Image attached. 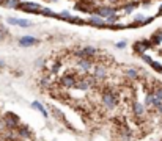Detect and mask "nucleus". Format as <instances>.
<instances>
[{
    "mask_svg": "<svg viewBox=\"0 0 162 141\" xmlns=\"http://www.w3.org/2000/svg\"><path fill=\"white\" fill-rule=\"evenodd\" d=\"M38 42L40 41L33 36H22L19 39V45H22V47H32V45H36Z\"/></svg>",
    "mask_w": 162,
    "mask_h": 141,
    "instance_id": "11",
    "label": "nucleus"
},
{
    "mask_svg": "<svg viewBox=\"0 0 162 141\" xmlns=\"http://www.w3.org/2000/svg\"><path fill=\"white\" fill-rule=\"evenodd\" d=\"M17 25H21V27H30L33 24L30 21H25V19H17Z\"/></svg>",
    "mask_w": 162,
    "mask_h": 141,
    "instance_id": "18",
    "label": "nucleus"
},
{
    "mask_svg": "<svg viewBox=\"0 0 162 141\" xmlns=\"http://www.w3.org/2000/svg\"><path fill=\"white\" fill-rule=\"evenodd\" d=\"M5 119V124H6V129H17L19 127V118L16 115H11V113H8V115L3 118Z\"/></svg>",
    "mask_w": 162,
    "mask_h": 141,
    "instance_id": "8",
    "label": "nucleus"
},
{
    "mask_svg": "<svg viewBox=\"0 0 162 141\" xmlns=\"http://www.w3.org/2000/svg\"><path fill=\"white\" fill-rule=\"evenodd\" d=\"M76 83H77V77H76L73 72H68V74H65L60 79V85H61L63 88H66V89L76 88Z\"/></svg>",
    "mask_w": 162,
    "mask_h": 141,
    "instance_id": "4",
    "label": "nucleus"
},
{
    "mask_svg": "<svg viewBox=\"0 0 162 141\" xmlns=\"http://www.w3.org/2000/svg\"><path fill=\"white\" fill-rule=\"evenodd\" d=\"M150 47H153L150 41H137L136 44H134V50H136L139 55H143V53H146V50L150 49Z\"/></svg>",
    "mask_w": 162,
    "mask_h": 141,
    "instance_id": "10",
    "label": "nucleus"
},
{
    "mask_svg": "<svg viewBox=\"0 0 162 141\" xmlns=\"http://www.w3.org/2000/svg\"><path fill=\"white\" fill-rule=\"evenodd\" d=\"M6 3V0H0V5H5Z\"/></svg>",
    "mask_w": 162,
    "mask_h": 141,
    "instance_id": "26",
    "label": "nucleus"
},
{
    "mask_svg": "<svg viewBox=\"0 0 162 141\" xmlns=\"http://www.w3.org/2000/svg\"><path fill=\"white\" fill-rule=\"evenodd\" d=\"M88 22L91 25H95V27H102V25H105V19L101 17L99 14H91L88 17Z\"/></svg>",
    "mask_w": 162,
    "mask_h": 141,
    "instance_id": "12",
    "label": "nucleus"
},
{
    "mask_svg": "<svg viewBox=\"0 0 162 141\" xmlns=\"http://www.w3.org/2000/svg\"><path fill=\"white\" fill-rule=\"evenodd\" d=\"M109 75V68L105 64H96L93 68V79L96 82H104Z\"/></svg>",
    "mask_w": 162,
    "mask_h": 141,
    "instance_id": "3",
    "label": "nucleus"
},
{
    "mask_svg": "<svg viewBox=\"0 0 162 141\" xmlns=\"http://www.w3.org/2000/svg\"><path fill=\"white\" fill-rule=\"evenodd\" d=\"M93 68V60L90 58H76V69L82 74L90 72V69Z\"/></svg>",
    "mask_w": 162,
    "mask_h": 141,
    "instance_id": "5",
    "label": "nucleus"
},
{
    "mask_svg": "<svg viewBox=\"0 0 162 141\" xmlns=\"http://www.w3.org/2000/svg\"><path fill=\"white\" fill-rule=\"evenodd\" d=\"M126 77H128V80H139L140 71L137 68H128L126 69Z\"/></svg>",
    "mask_w": 162,
    "mask_h": 141,
    "instance_id": "13",
    "label": "nucleus"
},
{
    "mask_svg": "<svg viewBox=\"0 0 162 141\" xmlns=\"http://www.w3.org/2000/svg\"><path fill=\"white\" fill-rule=\"evenodd\" d=\"M116 47H118V49H124V47H126V41H120L118 44H116Z\"/></svg>",
    "mask_w": 162,
    "mask_h": 141,
    "instance_id": "22",
    "label": "nucleus"
},
{
    "mask_svg": "<svg viewBox=\"0 0 162 141\" xmlns=\"http://www.w3.org/2000/svg\"><path fill=\"white\" fill-rule=\"evenodd\" d=\"M129 2H131V0H129Z\"/></svg>",
    "mask_w": 162,
    "mask_h": 141,
    "instance_id": "27",
    "label": "nucleus"
},
{
    "mask_svg": "<svg viewBox=\"0 0 162 141\" xmlns=\"http://www.w3.org/2000/svg\"><path fill=\"white\" fill-rule=\"evenodd\" d=\"M107 2H109V3H120L121 0H107Z\"/></svg>",
    "mask_w": 162,
    "mask_h": 141,
    "instance_id": "24",
    "label": "nucleus"
},
{
    "mask_svg": "<svg viewBox=\"0 0 162 141\" xmlns=\"http://www.w3.org/2000/svg\"><path fill=\"white\" fill-rule=\"evenodd\" d=\"M150 66H151V68L154 69L156 72H160V74H162V64H160L159 61H154V60H153V63H151Z\"/></svg>",
    "mask_w": 162,
    "mask_h": 141,
    "instance_id": "17",
    "label": "nucleus"
},
{
    "mask_svg": "<svg viewBox=\"0 0 162 141\" xmlns=\"http://www.w3.org/2000/svg\"><path fill=\"white\" fill-rule=\"evenodd\" d=\"M5 35H6V30L3 27H0V41H3V38H5Z\"/></svg>",
    "mask_w": 162,
    "mask_h": 141,
    "instance_id": "21",
    "label": "nucleus"
},
{
    "mask_svg": "<svg viewBox=\"0 0 162 141\" xmlns=\"http://www.w3.org/2000/svg\"><path fill=\"white\" fill-rule=\"evenodd\" d=\"M157 14H159V16L162 14V5H160V6H159V9H157Z\"/></svg>",
    "mask_w": 162,
    "mask_h": 141,
    "instance_id": "25",
    "label": "nucleus"
},
{
    "mask_svg": "<svg viewBox=\"0 0 162 141\" xmlns=\"http://www.w3.org/2000/svg\"><path fill=\"white\" fill-rule=\"evenodd\" d=\"M150 42H151V45H160L162 44V30H157L156 33H153Z\"/></svg>",
    "mask_w": 162,
    "mask_h": 141,
    "instance_id": "14",
    "label": "nucleus"
},
{
    "mask_svg": "<svg viewBox=\"0 0 162 141\" xmlns=\"http://www.w3.org/2000/svg\"><path fill=\"white\" fill-rule=\"evenodd\" d=\"M33 107H35V108H36L38 111H41L44 118H47V111H46V110H44V107L41 105V103H38V102H33Z\"/></svg>",
    "mask_w": 162,
    "mask_h": 141,
    "instance_id": "16",
    "label": "nucleus"
},
{
    "mask_svg": "<svg viewBox=\"0 0 162 141\" xmlns=\"http://www.w3.org/2000/svg\"><path fill=\"white\" fill-rule=\"evenodd\" d=\"M41 13H43V14H46V16H52V17L55 16V13H53L50 8H41Z\"/></svg>",
    "mask_w": 162,
    "mask_h": 141,
    "instance_id": "19",
    "label": "nucleus"
},
{
    "mask_svg": "<svg viewBox=\"0 0 162 141\" xmlns=\"http://www.w3.org/2000/svg\"><path fill=\"white\" fill-rule=\"evenodd\" d=\"M131 111H132L134 118H136L137 121H140V119H143V118L146 116L148 108H146L145 103H142V102L136 100V102H132V105H131Z\"/></svg>",
    "mask_w": 162,
    "mask_h": 141,
    "instance_id": "2",
    "label": "nucleus"
},
{
    "mask_svg": "<svg viewBox=\"0 0 162 141\" xmlns=\"http://www.w3.org/2000/svg\"><path fill=\"white\" fill-rule=\"evenodd\" d=\"M5 6H8V8H19L21 2H19V0H6Z\"/></svg>",
    "mask_w": 162,
    "mask_h": 141,
    "instance_id": "15",
    "label": "nucleus"
},
{
    "mask_svg": "<svg viewBox=\"0 0 162 141\" xmlns=\"http://www.w3.org/2000/svg\"><path fill=\"white\" fill-rule=\"evenodd\" d=\"M22 11H27V13H40L41 11V6L35 2H25V3H21L19 6Z\"/></svg>",
    "mask_w": 162,
    "mask_h": 141,
    "instance_id": "9",
    "label": "nucleus"
},
{
    "mask_svg": "<svg viewBox=\"0 0 162 141\" xmlns=\"http://www.w3.org/2000/svg\"><path fill=\"white\" fill-rule=\"evenodd\" d=\"M95 14H99L101 17H109V16H115L116 14V9L112 8V6H105V5H101L95 9Z\"/></svg>",
    "mask_w": 162,
    "mask_h": 141,
    "instance_id": "6",
    "label": "nucleus"
},
{
    "mask_svg": "<svg viewBox=\"0 0 162 141\" xmlns=\"http://www.w3.org/2000/svg\"><path fill=\"white\" fill-rule=\"evenodd\" d=\"M140 56H142V60L145 61V63H148V64H151V63H153V58H151V56H148L146 53H143V55H140Z\"/></svg>",
    "mask_w": 162,
    "mask_h": 141,
    "instance_id": "20",
    "label": "nucleus"
},
{
    "mask_svg": "<svg viewBox=\"0 0 162 141\" xmlns=\"http://www.w3.org/2000/svg\"><path fill=\"white\" fill-rule=\"evenodd\" d=\"M156 111H157V113H159V115H162V103H160V105H159V107H157V110H156Z\"/></svg>",
    "mask_w": 162,
    "mask_h": 141,
    "instance_id": "23",
    "label": "nucleus"
},
{
    "mask_svg": "<svg viewBox=\"0 0 162 141\" xmlns=\"http://www.w3.org/2000/svg\"><path fill=\"white\" fill-rule=\"evenodd\" d=\"M46 71L47 72H50V74H57L58 71H60V68H61V61L58 60V58H50L47 63H46Z\"/></svg>",
    "mask_w": 162,
    "mask_h": 141,
    "instance_id": "7",
    "label": "nucleus"
},
{
    "mask_svg": "<svg viewBox=\"0 0 162 141\" xmlns=\"http://www.w3.org/2000/svg\"><path fill=\"white\" fill-rule=\"evenodd\" d=\"M101 103L105 110H115L118 105V92L115 89H105L101 94Z\"/></svg>",
    "mask_w": 162,
    "mask_h": 141,
    "instance_id": "1",
    "label": "nucleus"
}]
</instances>
